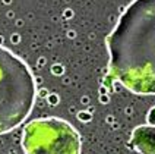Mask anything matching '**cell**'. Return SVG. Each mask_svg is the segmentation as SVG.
I'll return each mask as SVG.
<instances>
[{"label":"cell","instance_id":"obj_5","mask_svg":"<svg viewBox=\"0 0 155 154\" xmlns=\"http://www.w3.org/2000/svg\"><path fill=\"white\" fill-rule=\"evenodd\" d=\"M148 120H149V123H151V125H155V109H152V110L149 112Z\"/></svg>","mask_w":155,"mask_h":154},{"label":"cell","instance_id":"obj_4","mask_svg":"<svg viewBox=\"0 0 155 154\" xmlns=\"http://www.w3.org/2000/svg\"><path fill=\"white\" fill-rule=\"evenodd\" d=\"M130 141L139 154H155V126H138Z\"/></svg>","mask_w":155,"mask_h":154},{"label":"cell","instance_id":"obj_2","mask_svg":"<svg viewBox=\"0 0 155 154\" xmlns=\"http://www.w3.org/2000/svg\"><path fill=\"white\" fill-rule=\"evenodd\" d=\"M37 87L29 66L0 46V135L21 126L35 104Z\"/></svg>","mask_w":155,"mask_h":154},{"label":"cell","instance_id":"obj_3","mask_svg":"<svg viewBox=\"0 0 155 154\" xmlns=\"http://www.w3.org/2000/svg\"><path fill=\"white\" fill-rule=\"evenodd\" d=\"M22 148L25 154H81V135L63 119H35L23 128Z\"/></svg>","mask_w":155,"mask_h":154},{"label":"cell","instance_id":"obj_1","mask_svg":"<svg viewBox=\"0 0 155 154\" xmlns=\"http://www.w3.org/2000/svg\"><path fill=\"white\" fill-rule=\"evenodd\" d=\"M110 79L155 96V0H133L107 37Z\"/></svg>","mask_w":155,"mask_h":154}]
</instances>
